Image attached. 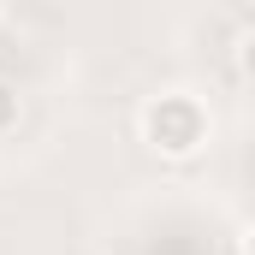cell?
<instances>
[{
  "instance_id": "cell-2",
  "label": "cell",
  "mask_w": 255,
  "mask_h": 255,
  "mask_svg": "<svg viewBox=\"0 0 255 255\" xmlns=\"http://www.w3.org/2000/svg\"><path fill=\"white\" fill-rule=\"evenodd\" d=\"M18 113H24V101H18V89L12 83H0V136L18 125Z\"/></svg>"
},
{
  "instance_id": "cell-1",
  "label": "cell",
  "mask_w": 255,
  "mask_h": 255,
  "mask_svg": "<svg viewBox=\"0 0 255 255\" xmlns=\"http://www.w3.org/2000/svg\"><path fill=\"white\" fill-rule=\"evenodd\" d=\"M142 136H148V148L154 154H166V160H184L196 154L202 142H208V107L196 101V95H154L148 107H142Z\"/></svg>"
}]
</instances>
